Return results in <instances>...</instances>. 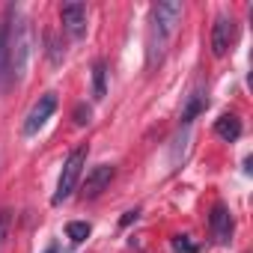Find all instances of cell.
Wrapping results in <instances>:
<instances>
[{"mask_svg": "<svg viewBox=\"0 0 253 253\" xmlns=\"http://www.w3.org/2000/svg\"><path fill=\"white\" fill-rule=\"evenodd\" d=\"M72 116H75V125H81V128H84V125H89V119H92V107L81 101V104H75V113Z\"/></svg>", "mask_w": 253, "mask_h": 253, "instance_id": "15", "label": "cell"}, {"mask_svg": "<svg viewBox=\"0 0 253 253\" xmlns=\"http://www.w3.org/2000/svg\"><path fill=\"white\" fill-rule=\"evenodd\" d=\"M45 253H57V247H48V250H45Z\"/></svg>", "mask_w": 253, "mask_h": 253, "instance_id": "19", "label": "cell"}, {"mask_svg": "<svg viewBox=\"0 0 253 253\" xmlns=\"http://www.w3.org/2000/svg\"><path fill=\"white\" fill-rule=\"evenodd\" d=\"M60 21H63V30L72 39H81L86 33V3H81V0H69V3H63L60 6Z\"/></svg>", "mask_w": 253, "mask_h": 253, "instance_id": "4", "label": "cell"}, {"mask_svg": "<svg viewBox=\"0 0 253 253\" xmlns=\"http://www.w3.org/2000/svg\"><path fill=\"white\" fill-rule=\"evenodd\" d=\"M57 110V92H45L39 95V101L33 104V110L27 113V122H24V137H33L42 125L48 122V116Z\"/></svg>", "mask_w": 253, "mask_h": 253, "instance_id": "5", "label": "cell"}, {"mask_svg": "<svg viewBox=\"0 0 253 253\" xmlns=\"http://www.w3.org/2000/svg\"><path fill=\"white\" fill-rule=\"evenodd\" d=\"M89 232H92V226H89L86 220H69V223H66V235H69V241H72V244L86 241V238H89Z\"/></svg>", "mask_w": 253, "mask_h": 253, "instance_id": "13", "label": "cell"}, {"mask_svg": "<svg viewBox=\"0 0 253 253\" xmlns=\"http://www.w3.org/2000/svg\"><path fill=\"white\" fill-rule=\"evenodd\" d=\"M137 217H140V209H128V211H125V214L119 217V226H131Z\"/></svg>", "mask_w": 253, "mask_h": 253, "instance_id": "18", "label": "cell"}, {"mask_svg": "<svg viewBox=\"0 0 253 253\" xmlns=\"http://www.w3.org/2000/svg\"><path fill=\"white\" fill-rule=\"evenodd\" d=\"M209 107V98H206V89H203V84L200 86H194L191 92H188V98H185V107H182V128H191V122L203 113Z\"/></svg>", "mask_w": 253, "mask_h": 253, "instance_id": "9", "label": "cell"}, {"mask_svg": "<svg viewBox=\"0 0 253 253\" xmlns=\"http://www.w3.org/2000/svg\"><path fill=\"white\" fill-rule=\"evenodd\" d=\"M12 72H9V27L6 21H0V92H9L12 89Z\"/></svg>", "mask_w": 253, "mask_h": 253, "instance_id": "10", "label": "cell"}, {"mask_svg": "<svg viewBox=\"0 0 253 253\" xmlns=\"http://www.w3.org/2000/svg\"><path fill=\"white\" fill-rule=\"evenodd\" d=\"M113 176H116V167H113V164H98V167H92V170L86 173L84 185H81V197H84V200L101 197V191L113 182Z\"/></svg>", "mask_w": 253, "mask_h": 253, "instance_id": "6", "label": "cell"}, {"mask_svg": "<svg viewBox=\"0 0 253 253\" xmlns=\"http://www.w3.org/2000/svg\"><path fill=\"white\" fill-rule=\"evenodd\" d=\"M209 226H211V232H214V238H217L220 244H229V241H232V217H229V209H226L223 203H217V206L211 209Z\"/></svg>", "mask_w": 253, "mask_h": 253, "instance_id": "8", "label": "cell"}, {"mask_svg": "<svg viewBox=\"0 0 253 253\" xmlns=\"http://www.w3.org/2000/svg\"><path fill=\"white\" fill-rule=\"evenodd\" d=\"M9 223H12V211H9V209H3V211H0V250H3V244H6Z\"/></svg>", "mask_w": 253, "mask_h": 253, "instance_id": "16", "label": "cell"}, {"mask_svg": "<svg viewBox=\"0 0 253 253\" xmlns=\"http://www.w3.org/2000/svg\"><path fill=\"white\" fill-rule=\"evenodd\" d=\"M107 95V66L104 60H95L92 63V98L101 101Z\"/></svg>", "mask_w": 253, "mask_h": 253, "instance_id": "12", "label": "cell"}, {"mask_svg": "<svg viewBox=\"0 0 253 253\" xmlns=\"http://www.w3.org/2000/svg\"><path fill=\"white\" fill-rule=\"evenodd\" d=\"M170 244H173V250H176V253H197V250H200V244H197V241H191V235H176Z\"/></svg>", "mask_w": 253, "mask_h": 253, "instance_id": "14", "label": "cell"}, {"mask_svg": "<svg viewBox=\"0 0 253 253\" xmlns=\"http://www.w3.org/2000/svg\"><path fill=\"white\" fill-rule=\"evenodd\" d=\"M179 21H182V3H176V0H164V3L152 6L149 42H146V63L149 66H155L164 57V51H167V45H170Z\"/></svg>", "mask_w": 253, "mask_h": 253, "instance_id": "1", "label": "cell"}, {"mask_svg": "<svg viewBox=\"0 0 253 253\" xmlns=\"http://www.w3.org/2000/svg\"><path fill=\"white\" fill-rule=\"evenodd\" d=\"M48 54H51V63L57 66V63H63V57H66V51L60 48V42H57V36H48Z\"/></svg>", "mask_w": 253, "mask_h": 253, "instance_id": "17", "label": "cell"}, {"mask_svg": "<svg viewBox=\"0 0 253 253\" xmlns=\"http://www.w3.org/2000/svg\"><path fill=\"white\" fill-rule=\"evenodd\" d=\"M6 27H9V72H12V81H21L24 78V69H27V60H30V21L24 15H18L15 6L6 9Z\"/></svg>", "mask_w": 253, "mask_h": 253, "instance_id": "2", "label": "cell"}, {"mask_svg": "<svg viewBox=\"0 0 253 253\" xmlns=\"http://www.w3.org/2000/svg\"><path fill=\"white\" fill-rule=\"evenodd\" d=\"M241 131H244V125H241V119L235 113H223L220 119H214V134L220 140H226V143H235L241 137Z\"/></svg>", "mask_w": 253, "mask_h": 253, "instance_id": "11", "label": "cell"}, {"mask_svg": "<svg viewBox=\"0 0 253 253\" xmlns=\"http://www.w3.org/2000/svg\"><path fill=\"white\" fill-rule=\"evenodd\" d=\"M232 36H235V21L229 15H217L211 24V54L223 57L232 45Z\"/></svg>", "mask_w": 253, "mask_h": 253, "instance_id": "7", "label": "cell"}, {"mask_svg": "<svg viewBox=\"0 0 253 253\" xmlns=\"http://www.w3.org/2000/svg\"><path fill=\"white\" fill-rule=\"evenodd\" d=\"M86 155H89V149H86V146H78V149L66 158L63 173H60V179H57V191H54V197H51V203H54V206L66 203V200L78 191L81 173H84V167H86Z\"/></svg>", "mask_w": 253, "mask_h": 253, "instance_id": "3", "label": "cell"}]
</instances>
